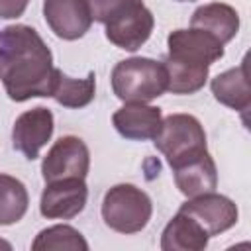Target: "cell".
<instances>
[{
  "instance_id": "2e32d148",
  "label": "cell",
  "mask_w": 251,
  "mask_h": 251,
  "mask_svg": "<svg viewBox=\"0 0 251 251\" xmlns=\"http://www.w3.org/2000/svg\"><path fill=\"white\" fill-rule=\"evenodd\" d=\"M210 88H212L214 98L220 104H224L235 112H247L251 106V88H249L245 61L233 69H227V71L216 75L210 82Z\"/></svg>"
},
{
  "instance_id": "5bb4252c",
  "label": "cell",
  "mask_w": 251,
  "mask_h": 251,
  "mask_svg": "<svg viewBox=\"0 0 251 251\" xmlns=\"http://www.w3.org/2000/svg\"><path fill=\"white\" fill-rule=\"evenodd\" d=\"M190 27L208 31L220 43H229L239 31V14L226 2H210L192 12Z\"/></svg>"
},
{
  "instance_id": "277c9868",
  "label": "cell",
  "mask_w": 251,
  "mask_h": 251,
  "mask_svg": "<svg viewBox=\"0 0 251 251\" xmlns=\"http://www.w3.org/2000/svg\"><path fill=\"white\" fill-rule=\"evenodd\" d=\"M100 214L112 231L131 235L145 229L149 224L153 216V202L149 194L139 186L122 182L104 194Z\"/></svg>"
},
{
  "instance_id": "52a82bcc",
  "label": "cell",
  "mask_w": 251,
  "mask_h": 251,
  "mask_svg": "<svg viewBox=\"0 0 251 251\" xmlns=\"http://www.w3.org/2000/svg\"><path fill=\"white\" fill-rule=\"evenodd\" d=\"M88 200V186L84 178H63L45 182L39 198V212L47 220H73L78 216Z\"/></svg>"
},
{
  "instance_id": "3957f363",
  "label": "cell",
  "mask_w": 251,
  "mask_h": 251,
  "mask_svg": "<svg viewBox=\"0 0 251 251\" xmlns=\"http://www.w3.org/2000/svg\"><path fill=\"white\" fill-rule=\"evenodd\" d=\"M112 90L122 102H151L167 92L169 76L163 61L131 57L112 69Z\"/></svg>"
},
{
  "instance_id": "6da1fadb",
  "label": "cell",
  "mask_w": 251,
  "mask_h": 251,
  "mask_svg": "<svg viewBox=\"0 0 251 251\" xmlns=\"http://www.w3.org/2000/svg\"><path fill=\"white\" fill-rule=\"evenodd\" d=\"M57 73L53 53L37 29L25 24L0 27V80L10 100L51 96Z\"/></svg>"
},
{
  "instance_id": "603a6c76",
  "label": "cell",
  "mask_w": 251,
  "mask_h": 251,
  "mask_svg": "<svg viewBox=\"0 0 251 251\" xmlns=\"http://www.w3.org/2000/svg\"><path fill=\"white\" fill-rule=\"evenodd\" d=\"M176 2H194V0H176Z\"/></svg>"
},
{
  "instance_id": "9a60e30c",
  "label": "cell",
  "mask_w": 251,
  "mask_h": 251,
  "mask_svg": "<svg viewBox=\"0 0 251 251\" xmlns=\"http://www.w3.org/2000/svg\"><path fill=\"white\" fill-rule=\"evenodd\" d=\"M210 235L188 214L176 212L161 233L163 251H202L208 247Z\"/></svg>"
},
{
  "instance_id": "7402d4cb",
  "label": "cell",
  "mask_w": 251,
  "mask_h": 251,
  "mask_svg": "<svg viewBox=\"0 0 251 251\" xmlns=\"http://www.w3.org/2000/svg\"><path fill=\"white\" fill-rule=\"evenodd\" d=\"M0 247H4V249H12V245H10L8 241H4V239H0Z\"/></svg>"
},
{
  "instance_id": "8fae6325",
  "label": "cell",
  "mask_w": 251,
  "mask_h": 251,
  "mask_svg": "<svg viewBox=\"0 0 251 251\" xmlns=\"http://www.w3.org/2000/svg\"><path fill=\"white\" fill-rule=\"evenodd\" d=\"M106 39L124 49V51H137L141 45L147 43L151 31L155 27V18L145 4H137L127 12L120 14L118 18L104 24Z\"/></svg>"
},
{
  "instance_id": "d6986e66",
  "label": "cell",
  "mask_w": 251,
  "mask_h": 251,
  "mask_svg": "<svg viewBox=\"0 0 251 251\" xmlns=\"http://www.w3.org/2000/svg\"><path fill=\"white\" fill-rule=\"evenodd\" d=\"M33 251L49 249H69V251H88V243L78 229L67 224H55L41 229L31 241Z\"/></svg>"
},
{
  "instance_id": "5b68a950",
  "label": "cell",
  "mask_w": 251,
  "mask_h": 251,
  "mask_svg": "<svg viewBox=\"0 0 251 251\" xmlns=\"http://www.w3.org/2000/svg\"><path fill=\"white\" fill-rule=\"evenodd\" d=\"M153 143L171 167L208 151L206 131L200 120L192 114H171L163 118Z\"/></svg>"
},
{
  "instance_id": "4fadbf2b",
  "label": "cell",
  "mask_w": 251,
  "mask_h": 251,
  "mask_svg": "<svg viewBox=\"0 0 251 251\" xmlns=\"http://www.w3.org/2000/svg\"><path fill=\"white\" fill-rule=\"evenodd\" d=\"M171 169H173L176 188L186 198L214 192L218 186V169L208 151H204L196 157H190Z\"/></svg>"
},
{
  "instance_id": "7a4b0ae2",
  "label": "cell",
  "mask_w": 251,
  "mask_h": 251,
  "mask_svg": "<svg viewBox=\"0 0 251 251\" xmlns=\"http://www.w3.org/2000/svg\"><path fill=\"white\" fill-rule=\"evenodd\" d=\"M167 47L163 65L169 76L167 90L173 94H194L204 88L210 67L224 57V43L196 27L171 31Z\"/></svg>"
},
{
  "instance_id": "ac0fdd59",
  "label": "cell",
  "mask_w": 251,
  "mask_h": 251,
  "mask_svg": "<svg viewBox=\"0 0 251 251\" xmlns=\"http://www.w3.org/2000/svg\"><path fill=\"white\" fill-rule=\"evenodd\" d=\"M29 208L25 184L10 175H0V226L18 224Z\"/></svg>"
},
{
  "instance_id": "7c38bea8",
  "label": "cell",
  "mask_w": 251,
  "mask_h": 251,
  "mask_svg": "<svg viewBox=\"0 0 251 251\" xmlns=\"http://www.w3.org/2000/svg\"><path fill=\"white\" fill-rule=\"evenodd\" d=\"M163 112L159 106H149L147 102H124L112 116L116 131L131 141L153 139L161 127Z\"/></svg>"
},
{
  "instance_id": "30bf717a",
  "label": "cell",
  "mask_w": 251,
  "mask_h": 251,
  "mask_svg": "<svg viewBox=\"0 0 251 251\" xmlns=\"http://www.w3.org/2000/svg\"><path fill=\"white\" fill-rule=\"evenodd\" d=\"M43 18L49 29L65 41L80 39L92 25L86 0H43Z\"/></svg>"
},
{
  "instance_id": "ba28073f",
  "label": "cell",
  "mask_w": 251,
  "mask_h": 251,
  "mask_svg": "<svg viewBox=\"0 0 251 251\" xmlns=\"http://www.w3.org/2000/svg\"><path fill=\"white\" fill-rule=\"evenodd\" d=\"M178 212L192 216L206 229V233L210 237L231 229L239 218V210H237L235 202L224 194H218L216 190L188 198L178 208Z\"/></svg>"
},
{
  "instance_id": "e0dca14e",
  "label": "cell",
  "mask_w": 251,
  "mask_h": 251,
  "mask_svg": "<svg viewBox=\"0 0 251 251\" xmlns=\"http://www.w3.org/2000/svg\"><path fill=\"white\" fill-rule=\"evenodd\" d=\"M94 92H96V76H94V71H90L84 78H73V76L65 75L59 69L51 98H55L57 104H61L65 108L78 110V108L88 106L94 100Z\"/></svg>"
},
{
  "instance_id": "44dd1931",
  "label": "cell",
  "mask_w": 251,
  "mask_h": 251,
  "mask_svg": "<svg viewBox=\"0 0 251 251\" xmlns=\"http://www.w3.org/2000/svg\"><path fill=\"white\" fill-rule=\"evenodd\" d=\"M29 0H0V18L2 20H14L24 16Z\"/></svg>"
},
{
  "instance_id": "8992f818",
  "label": "cell",
  "mask_w": 251,
  "mask_h": 251,
  "mask_svg": "<svg viewBox=\"0 0 251 251\" xmlns=\"http://www.w3.org/2000/svg\"><path fill=\"white\" fill-rule=\"evenodd\" d=\"M90 169V151L76 135L59 137L41 161V176L45 182L63 178H86Z\"/></svg>"
},
{
  "instance_id": "ffe728a7",
  "label": "cell",
  "mask_w": 251,
  "mask_h": 251,
  "mask_svg": "<svg viewBox=\"0 0 251 251\" xmlns=\"http://www.w3.org/2000/svg\"><path fill=\"white\" fill-rule=\"evenodd\" d=\"M86 2L90 8L92 22H100V24H108L110 20L127 12L129 8L143 4V0H86Z\"/></svg>"
},
{
  "instance_id": "9c48e42d",
  "label": "cell",
  "mask_w": 251,
  "mask_h": 251,
  "mask_svg": "<svg viewBox=\"0 0 251 251\" xmlns=\"http://www.w3.org/2000/svg\"><path fill=\"white\" fill-rule=\"evenodd\" d=\"M53 129V112L45 106H35L16 118L12 127V145L27 161H33L39 157V151L51 139Z\"/></svg>"
}]
</instances>
